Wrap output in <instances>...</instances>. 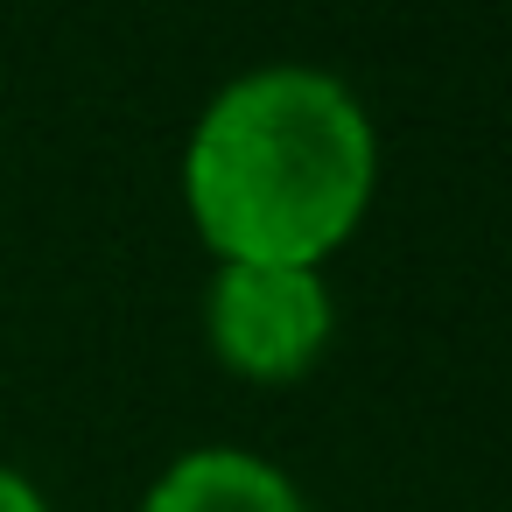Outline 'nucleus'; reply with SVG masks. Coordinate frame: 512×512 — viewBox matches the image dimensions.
Listing matches in <instances>:
<instances>
[{"label":"nucleus","mask_w":512,"mask_h":512,"mask_svg":"<svg viewBox=\"0 0 512 512\" xmlns=\"http://www.w3.org/2000/svg\"><path fill=\"white\" fill-rule=\"evenodd\" d=\"M386 141L330 64H246L190 120L176 190L211 267H323L379 204Z\"/></svg>","instance_id":"f257e3e1"},{"label":"nucleus","mask_w":512,"mask_h":512,"mask_svg":"<svg viewBox=\"0 0 512 512\" xmlns=\"http://www.w3.org/2000/svg\"><path fill=\"white\" fill-rule=\"evenodd\" d=\"M204 351L239 386H302L337 344V288L323 267H211Z\"/></svg>","instance_id":"f03ea898"},{"label":"nucleus","mask_w":512,"mask_h":512,"mask_svg":"<svg viewBox=\"0 0 512 512\" xmlns=\"http://www.w3.org/2000/svg\"><path fill=\"white\" fill-rule=\"evenodd\" d=\"M134 512H316L302 477L246 442H190L176 449Z\"/></svg>","instance_id":"7ed1b4c3"},{"label":"nucleus","mask_w":512,"mask_h":512,"mask_svg":"<svg viewBox=\"0 0 512 512\" xmlns=\"http://www.w3.org/2000/svg\"><path fill=\"white\" fill-rule=\"evenodd\" d=\"M0 512H57V498L29 477V470H15V463H0Z\"/></svg>","instance_id":"20e7f679"}]
</instances>
